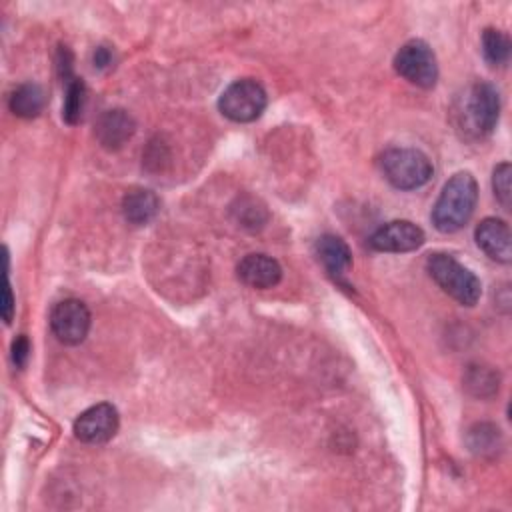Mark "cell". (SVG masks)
I'll return each mask as SVG.
<instances>
[{
	"label": "cell",
	"instance_id": "cell-1",
	"mask_svg": "<svg viewBox=\"0 0 512 512\" xmlns=\"http://www.w3.org/2000/svg\"><path fill=\"white\" fill-rule=\"evenodd\" d=\"M478 200V184L470 172H456L442 188L434 208L432 224L450 234L460 230L472 216Z\"/></svg>",
	"mask_w": 512,
	"mask_h": 512
},
{
	"label": "cell",
	"instance_id": "cell-2",
	"mask_svg": "<svg viewBox=\"0 0 512 512\" xmlns=\"http://www.w3.org/2000/svg\"><path fill=\"white\" fill-rule=\"evenodd\" d=\"M426 270L432 280L462 306H474L478 302L482 292L480 280L454 256L434 252L426 258Z\"/></svg>",
	"mask_w": 512,
	"mask_h": 512
},
{
	"label": "cell",
	"instance_id": "cell-3",
	"mask_svg": "<svg viewBox=\"0 0 512 512\" xmlns=\"http://www.w3.org/2000/svg\"><path fill=\"white\" fill-rule=\"evenodd\" d=\"M384 178L398 190H414L432 178V162L416 148H390L380 158Z\"/></svg>",
	"mask_w": 512,
	"mask_h": 512
},
{
	"label": "cell",
	"instance_id": "cell-4",
	"mask_svg": "<svg viewBox=\"0 0 512 512\" xmlns=\"http://www.w3.org/2000/svg\"><path fill=\"white\" fill-rule=\"evenodd\" d=\"M266 90L252 78L234 80L218 98L220 112L232 122H252L266 108Z\"/></svg>",
	"mask_w": 512,
	"mask_h": 512
},
{
	"label": "cell",
	"instance_id": "cell-5",
	"mask_svg": "<svg viewBox=\"0 0 512 512\" xmlns=\"http://www.w3.org/2000/svg\"><path fill=\"white\" fill-rule=\"evenodd\" d=\"M394 70L418 88H432L438 80V64L424 40L406 42L394 56Z\"/></svg>",
	"mask_w": 512,
	"mask_h": 512
},
{
	"label": "cell",
	"instance_id": "cell-6",
	"mask_svg": "<svg viewBox=\"0 0 512 512\" xmlns=\"http://www.w3.org/2000/svg\"><path fill=\"white\" fill-rule=\"evenodd\" d=\"M500 112V98L498 90L488 82H478L466 94L462 116L464 126L476 136H488L498 122Z\"/></svg>",
	"mask_w": 512,
	"mask_h": 512
},
{
	"label": "cell",
	"instance_id": "cell-7",
	"mask_svg": "<svg viewBox=\"0 0 512 512\" xmlns=\"http://www.w3.org/2000/svg\"><path fill=\"white\" fill-rule=\"evenodd\" d=\"M50 328L62 344H80L90 330V310L84 302L76 298H66L52 308Z\"/></svg>",
	"mask_w": 512,
	"mask_h": 512
},
{
	"label": "cell",
	"instance_id": "cell-8",
	"mask_svg": "<svg viewBox=\"0 0 512 512\" xmlns=\"http://www.w3.org/2000/svg\"><path fill=\"white\" fill-rule=\"evenodd\" d=\"M118 424V410L108 402H100L90 406L76 418L74 436L86 444H102L116 434Z\"/></svg>",
	"mask_w": 512,
	"mask_h": 512
},
{
	"label": "cell",
	"instance_id": "cell-9",
	"mask_svg": "<svg viewBox=\"0 0 512 512\" xmlns=\"http://www.w3.org/2000/svg\"><path fill=\"white\" fill-rule=\"evenodd\" d=\"M424 244V232L410 220H392L370 236V246L378 252H412Z\"/></svg>",
	"mask_w": 512,
	"mask_h": 512
},
{
	"label": "cell",
	"instance_id": "cell-10",
	"mask_svg": "<svg viewBox=\"0 0 512 512\" xmlns=\"http://www.w3.org/2000/svg\"><path fill=\"white\" fill-rule=\"evenodd\" d=\"M476 244L496 262L508 264L512 260V234L504 220L500 218H484L476 226Z\"/></svg>",
	"mask_w": 512,
	"mask_h": 512
},
{
	"label": "cell",
	"instance_id": "cell-11",
	"mask_svg": "<svg viewBox=\"0 0 512 512\" xmlns=\"http://www.w3.org/2000/svg\"><path fill=\"white\" fill-rule=\"evenodd\" d=\"M134 130H136L134 118L126 110L114 108V110H106L96 120L94 134H96L98 142L102 144V148L118 150L132 138Z\"/></svg>",
	"mask_w": 512,
	"mask_h": 512
},
{
	"label": "cell",
	"instance_id": "cell-12",
	"mask_svg": "<svg viewBox=\"0 0 512 512\" xmlns=\"http://www.w3.org/2000/svg\"><path fill=\"white\" fill-rule=\"evenodd\" d=\"M236 274L238 278L250 286V288H258V290H266L272 288L280 282L282 278V268L280 264L266 254H246L238 266H236Z\"/></svg>",
	"mask_w": 512,
	"mask_h": 512
},
{
	"label": "cell",
	"instance_id": "cell-13",
	"mask_svg": "<svg viewBox=\"0 0 512 512\" xmlns=\"http://www.w3.org/2000/svg\"><path fill=\"white\" fill-rule=\"evenodd\" d=\"M314 250H316L318 260L326 268V272L336 282H342L352 266V252H350L348 244L334 234H324L316 240Z\"/></svg>",
	"mask_w": 512,
	"mask_h": 512
},
{
	"label": "cell",
	"instance_id": "cell-14",
	"mask_svg": "<svg viewBox=\"0 0 512 512\" xmlns=\"http://www.w3.org/2000/svg\"><path fill=\"white\" fill-rule=\"evenodd\" d=\"M158 210L160 200L148 188H132L122 198V214L134 226L148 224L158 214Z\"/></svg>",
	"mask_w": 512,
	"mask_h": 512
},
{
	"label": "cell",
	"instance_id": "cell-15",
	"mask_svg": "<svg viewBox=\"0 0 512 512\" xmlns=\"http://www.w3.org/2000/svg\"><path fill=\"white\" fill-rule=\"evenodd\" d=\"M46 104V94L44 90L38 86V84H20L12 94H10V100H8V106L10 110L20 116V118H34L42 112Z\"/></svg>",
	"mask_w": 512,
	"mask_h": 512
},
{
	"label": "cell",
	"instance_id": "cell-16",
	"mask_svg": "<svg viewBox=\"0 0 512 512\" xmlns=\"http://www.w3.org/2000/svg\"><path fill=\"white\" fill-rule=\"evenodd\" d=\"M466 442L472 454L486 458V456H494L502 448V434L494 424L480 422L468 430Z\"/></svg>",
	"mask_w": 512,
	"mask_h": 512
},
{
	"label": "cell",
	"instance_id": "cell-17",
	"mask_svg": "<svg viewBox=\"0 0 512 512\" xmlns=\"http://www.w3.org/2000/svg\"><path fill=\"white\" fill-rule=\"evenodd\" d=\"M498 382H500L498 372L484 364L468 366V370L464 374V386L476 398H490L492 394H496Z\"/></svg>",
	"mask_w": 512,
	"mask_h": 512
},
{
	"label": "cell",
	"instance_id": "cell-18",
	"mask_svg": "<svg viewBox=\"0 0 512 512\" xmlns=\"http://www.w3.org/2000/svg\"><path fill=\"white\" fill-rule=\"evenodd\" d=\"M482 52L492 66L506 64L510 56V38L498 28H486L482 34Z\"/></svg>",
	"mask_w": 512,
	"mask_h": 512
},
{
	"label": "cell",
	"instance_id": "cell-19",
	"mask_svg": "<svg viewBox=\"0 0 512 512\" xmlns=\"http://www.w3.org/2000/svg\"><path fill=\"white\" fill-rule=\"evenodd\" d=\"M84 102H86V86H84L82 78L72 76L70 80H66V96H64V106H62V118L68 124H78L80 118H82Z\"/></svg>",
	"mask_w": 512,
	"mask_h": 512
},
{
	"label": "cell",
	"instance_id": "cell-20",
	"mask_svg": "<svg viewBox=\"0 0 512 512\" xmlns=\"http://www.w3.org/2000/svg\"><path fill=\"white\" fill-rule=\"evenodd\" d=\"M510 176H512V168L508 162H502L494 168L492 174V188H494V196L496 200L504 206L510 208V200H512V188H510Z\"/></svg>",
	"mask_w": 512,
	"mask_h": 512
},
{
	"label": "cell",
	"instance_id": "cell-21",
	"mask_svg": "<svg viewBox=\"0 0 512 512\" xmlns=\"http://www.w3.org/2000/svg\"><path fill=\"white\" fill-rule=\"evenodd\" d=\"M28 356H30V342H28V338L22 334V336H18V338L12 342V360H14V364H16L18 368H24Z\"/></svg>",
	"mask_w": 512,
	"mask_h": 512
},
{
	"label": "cell",
	"instance_id": "cell-22",
	"mask_svg": "<svg viewBox=\"0 0 512 512\" xmlns=\"http://www.w3.org/2000/svg\"><path fill=\"white\" fill-rule=\"evenodd\" d=\"M6 252V260H8V250ZM14 314V298H12V288H10V280H8V262H6V280H4V300H2V316L4 322L8 324L12 320Z\"/></svg>",
	"mask_w": 512,
	"mask_h": 512
},
{
	"label": "cell",
	"instance_id": "cell-23",
	"mask_svg": "<svg viewBox=\"0 0 512 512\" xmlns=\"http://www.w3.org/2000/svg\"><path fill=\"white\" fill-rule=\"evenodd\" d=\"M110 62H112L110 50L104 48V46H98V48L94 50V66H96V68H106Z\"/></svg>",
	"mask_w": 512,
	"mask_h": 512
}]
</instances>
